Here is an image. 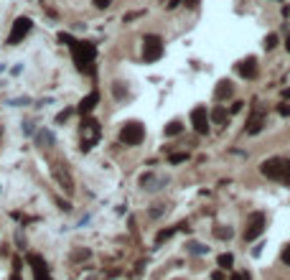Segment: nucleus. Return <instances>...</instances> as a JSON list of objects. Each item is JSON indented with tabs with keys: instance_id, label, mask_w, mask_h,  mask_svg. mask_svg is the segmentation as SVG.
<instances>
[{
	"instance_id": "nucleus-1",
	"label": "nucleus",
	"mask_w": 290,
	"mask_h": 280,
	"mask_svg": "<svg viewBox=\"0 0 290 280\" xmlns=\"http://www.w3.org/2000/svg\"><path fill=\"white\" fill-rule=\"evenodd\" d=\"M72 54H74V61H77V69L92 77L95 74V56H97V46L89 44V41H77L72 46Z\"/></svg>"
},
{
	"instance_id": "nucleus-2",
	"label": "nucleus",
	"mask_w": 290,
	"mask_h": 280,
	"mask_svg": "<svg viewBox=\"0 0 290 280\" xmlns=\"http://www.w3.org/2000/svg\"><path fill=\"white\" fill-rule=\"evenodd\" d=\"M163 56V38L158 33H148L143 38V59L145 64H153Z\"/></svg>"
},
{
	"instance_id": "nucleus-3",
	"label": "nucleus",
	"mask_w": 290,
	"mask_h": 280,
	"mask_svg": "<svg viewBox=\"0 0 290 280\" xmlns=\"http://www.w3.org/2000/svg\"><path fill=\"white\" fill-rule=\"evenodd\" d=\"M145 138V127L140 122H125L120 130V143L122 145H140Z\"/></svg>"
},
{
	"instance_id": "nucleus-4",
	"label": "nucleus",
	"mask_w": 290,
	"mask_h": 280,
	"mask_svg": "<svg viewBox=\"0 0 290 280\" xmlns=\"http://www.w3.org/2000/svg\"><path fill=\"white\" fill-rule=\"evenodd\" d=\"M99 140V122L97 120H84L82 122V150H84V153H87V150H92L95 148V143Z\"/></svg>"
},
{
	"instance_id": "nucleus-5",
	"label": "nucleus",
	"mask_w": 290,
	"mask_h": 280,
	"mask_svg": "<svg viewBox=\"0 0 290 280\" xmlns=\"http://www.w3.org/2000/svg\"><path fill=\"white\" fill-rule=\"evenodd\" d=\"M31 28H33V20H31L28 15H20V18H15V23H13L10 33H8V44H10V46L20 44V41H23V38L31 33Z\"/></svg>"
},
{
	"instance_id": "nucleus-6",
	"label": "nucleus",
	"mask_w": 290,
	"mask_h": 280,
	"mask_svg": "<svg viewBox=\"0 0 290 280\" xmlns=\"http://www.w3.org/2000/svg\"><path fill=\"white\" fill-rule=\"evenodd\" d=\"M262 232H265V214L255 211L247 219V227H244V242H255Z\"/></svg>"
},
{
	"instance_id": "nucleus-7",
	"label": "nucleus",
	"mask_w": 290,
	"mask_h": 280,
	"mask_svg": "<svg viewBox=\"0 0 290 280\" xmlns=\"http://www.w3.org/2000/svg\"><path fill=\"white\" fill-rule=\"evenodd\" d=\"M283 171H285V158H267L260 166V174L273 181H283Z\"/></svg>"
},
{
	"instance_id": "nucleus-8",
	"label": "nucleus",
	"mask_w": 290,
	"mask_h": 280,
	"mask_svg": "<svg viewBox=\"0 0 290 280\" xmlns=\"http://www.w3.org/2000/svg\"><path fill=\"white\" fill-rule=\"evenodd\" d=\"M191 125L198 135H206L209 133V112L206 107H193L191 110Z\"/></svg>"
},
{
	"instance_id": "nucleus-9",
	"label": "nucleus",
	"mask_w": 290,
	"mask_h": 280,
	"mask_svg": "<svg viewBox=\"0 0 290 280\" xmlns=\"http://www.w3.org/2000/svg\"><path fill=\"white\" fill-rule=\"evenodd\" d=\"M28 265H31V270H33V278H36V280H51L49 265H46V260H43L41 255L31 252V255H28Z\"/></svg>"
},
{
	"instance_id": "nucleus-10",
	"label": "nucleus",
	"mask_w": 290,
	"mask_h": 280,
	"mask_svg": "<svg viewBox=\"0 0 290 280\" xmlns=\"http://www.w3.org/2000/svg\"><path fill=\"white\" fill-rule=\"evenodd\" d=\"M97 102H99V92L95 90V92H89L87 97H82V102H79L77 110H79L82 115H89V112H92L95 107H97Z\"/></svg>"
},
{
	"instance_id": "nucleus-11",
	"label": "nucleus",
	"mask_w": 290,
	"mask_h": 280,
	"mask_svg": "<svg viewBox=\"0 0 290 280\" xmlns=\"http://www.w3.org/2000/svg\"><path fill=\"white\" fill-rule=\"evenodd\" d=\"M237 72H239L244 79H255V77H257V61H255L252 56H250V59H244L239 67H237Z\"/></svg>"
},
{
	"instance_id": "nucleus-12",
	"label": "nucleus",
	"mask_w": 290,
	"mask_h": 280,
	"mask_svg": "<svg viewBox=\"0 0 290 280\" xmlns=\"http://www.w3.org/2000/svg\"><path fill=\"white\" fill-rule=\"evenodd\" d=\"M232 92H234L232 82H229V79H221V82L216 84V90H214V99H216V102H224L227 97H232Z\"/></svg>"
},
{
	"instance_id": "nucleus-13",
	"label": "nucleus",
	"mask_w": 290,
	"mask_h": 280,
	"mask_svg": "<svg viewBox=\"0 0 290 280\" xmlns=\"http://www.w3.org/2000/svg\"><path fill=\"white\" fill-rule=\"evenodd\" d=\"M262 125H265V115L257 110V112L250 117V122H247V133H250V135H257V133L262 130Z\"/></svg>"
},
{
	"instance_id": "nucleus-14",
	"label": "nucleus",
	"mask_w": 290,
	"mask_h": 280,
	"mask_svg": "<svg viewBox=\"0 0 290 280\" xmlns=\"http://www.w3.org/2000/svg\"><path fill=\"white\" fill-rule=\"evenodd\" d=\"M227 117H229V115H227V110H224L221 104H216L214 110H211V115H209V120H211L214 125H224V122H227Z\"/></svg>"
},
{
	"instance_id": "nucleus-15",
	"label": "nucleus",
	"mask_w": 290,
	"mask_h": 280,
	"mask_svg": "<svg viewBox=\"0 0 290 280\" xmlns=\"http://www.w3.org/2000/svg\"><path fill=\"white\" fill-rule=\"evenodd\" d=\"M189 224H178V227H171V229H161L158 234H155V242H158V245H163L166 240H171V237L178 232V229H186Z\"/></svg>"
},
{
	"instance_id": "nucleus-16",
	"label": "nucleus",
	"mask_w": 290,
	"mask_h": 280,
	"mask_svg": "<svg viewBox=\"0 0 290 280\" xmlns=\"http://www.w3.org/2000/svg\"><path fill=\"white\" fill-rule=\"evenodd\" d=\"M184 133V125L178 122V120H173L171 125H166V138H176V135H181Z\"/></svg>"
},
{
	"instance_id": "nucleus-17",
	"label": "nucleus",
	"mask_w": 290,
	"mask_h": 280,
	"mask_svg": "<svg viewBox=\"0 0 290 280\" xmlns=\"http://www.w3.org/2000/svg\"><path fill=\"white\" fill-rule=\"evenodd\" d=\"M54 176L59 179V184H61L66 191H72V188H74V184H72V176H69V174H61V171L56 168V171H54Z\"/></svg>"
},
{
	"instance_id": "nucleus-18",
	"label": "nucleus",
	"mask_w": 290,
	"mask_h": 280,
	"mask_svg": "<svg viewBox=\"0 0 290 280\" xmlns=\"http://www.w3.org/2000/svg\"><path fill=\"white\" fill-rule=\"evenodd\" d=\"M216 263H219V268H221V270H227V268H232V265H234V257H232L229 252H224V255H219V260H216Z\"/></svg>"
},
{
	"instance_id": "nucleus-19",
	"label": "nucleus",
	"mask_w": 290,
	"mask_h": 280,
	"mask_svg": "<svg viewBox=\"0 0 290 280\" xmlns=\"http://www.w3.org/2000/svg\"><path fill=\"white\" fill-rule=\"evenodd\" d=\"M214 234H216V237H221V240H229V237H232L234 232H232L229 227H227V229H224V227H216V229H214Z\"/></svg>"
},
{
	"instance_id": "nucleus-20",
	"label": "nucleus",
	"mask_w": 290,
	"mask_h": 280,
	"mask_svg": "<svg viewBox=\"0 0 290 280\" xmlns=\"http://www.w3.org/2000/svg\"><path fill=\"white\" fill-rule=\"evenodd\" d=\"M59 41H61V44H66L69 49L77 44V38H74V36H69V33H59Z\"/></svg>"
},
{
	"instance_id": "nucleus-21",
	"label": "nucleus",
	"mask_w": 290,
	"mask_h": 280,
	"mask_svg": "<svg viewBox=\"0 0 290 280\" xmlns=\"http://www.w3.org/2000/svg\"><path fill=\"white\" fill-rule=\"evenodd\" d=\"M262 46H265L267 51H270V49H275V46H278V36H275V33H270V36L265 38V44H262Z\"/></svg>"
},
{
	"instance_id": "nucleus-22",
	"label": "nucleus",
	"mask_w": 290,
	"mask_h": 280,
	"mask_svg": "<svg viewBox=\"0 0 290 280\" xmlns=\"http://www.w3.org/2000/svg\"><path fill=\"white\" fill-rule=\"evenodd\" d=\"M168 161H171L173 166H176V163H184V161H189V153H173Z\"/></svg>"
},
{
	"instance_id": "nucleus-23",
	"label": "nucleus",
	"mask_w": 290,
	"mask_h": 280,
	"mask_svg": "<svg viewBox=\"0 0 290 280\" xmlns=\"http://www.w3.org/2000/svg\"><path fill=\"white\" fill-rule=\"evenodd\" d=\"M283 184L290 186V161H285V171H283Z\"/></svg>"
},
{
	"instance_id": "nucleus-24",
	"label": "nucleus",
	"mask_w": 290,
	"mask_h": 280,
	"mask_svg": "<svg viewBox=\"0 0 290 280\" xmlns=\"http://www.w3.org/2000/svg\"><path fill=\"white\" fill-rule=\"evenodd\" d=\"M280 257H283V263L290 268V245H285V250H283V255H280Z\"/></svg>"
},
{
	"instance_id": "nucleus-25",
	"label": "nucleus",
	"mask_w": 290,
	"mask_h": 280,
	"mask_svg": "<svg viewBox=\"0 0 290 280\" xmlns=\"http://www.w3.org/2000/svg\"><path fill=\"white\" fill-rule=\"evenodd\" d=\"M92 3L102 10V8H109V5H112V0H92Z\"/></svg>"
},
{
	"instance_id": "nucleus-26",
	"label": "nucleus",
	"mask_w": 290,
	"mask_h": 280,
	"mask_svg": "<svg viewBox=\"0 0 290 280\" xmlns=\"http://www.w3.org/2000/svg\"><path fill=\"white\" fill-rule=\"evenodd\" d=\"M140 15H143V10H135V13H127L122 20H125V23H130V20H135V18H140Z\"/></svg>"
},
{
	"instance_id": "nucleus-27",
	"label": "nucleus",
	"mask_w": 290,
	"mask_h": 280,
	"mask_svg": "<svg viewBox=\"0 0 290 280\" xmlns=\"http://www.w3.org/2000/svg\"><path fill=\"white\" fill-rule=\"evenodd\" d=\"M278 112H280L283 117H290V104H280V107H278Z\"/></svg>"
},
{
	"instance_id": "nucleus-28",
	"label": "nucleus",
	"mask_w": 290,
	"mask_h": 280,
	"mask_svg": "<svg viewBox=\"0 0 290 280\" xmlns=\"http://www.w3.org/2000/svg\"><path fill=\"white\" fill-rule=\"evenodd\" d=\"M69 115H72V110H64V112H59V115H56V122H64V120H69Z\"/></svg>"
},
{
	"instance_id": "nucleus-29",
	"label": "nucleus",
	"mask_w": 290,
	"mask_h": 280,
	"mask_svg": "<svg viewBox=\"0 0 290 280\" xmlns=\"http://www.w3.org/2000/svg\"><path fill=\"white\" fill-rule=\"evenodd\" d=\"M227 275H224V270H214L211 273V280H224Z\"/></svg>"
},
{
	"instance_id": "nucleus-30",
	"label": "nucleus",
	"mask_w": 290,
	"mask_h": 280,
	"mask_svg": "<svg viewBox=\"0 0 290 280\" xmlns=\"http://www.w3.org/2000/svg\"><path fill=\"white\" fill-rule=\"evenodd\" d=\"M229 280H250V275H247V273H234Z\"/></svg>"
},
{
	"instance_id": "nucleus-31",
	"label": "nucleus",
	"mask_w": 290,
	"mask_h": 280,
	"mask_svg": "<svg viewBox=\"0 0 290 280\" xmlns=\"http://www.w3.org/2000/svg\"><path fill=\"white\" fill-rule=\"evenodd\" d=\"M242 107H244V102H239V99H237V102L232 104V112H239V110H242Z\"/></svg>"
},
{
	"instance_id": "nucleus-32",
	"label": "nucleus",
	"mask_w": 290,
	"mask_h": 280,
	"mask_svg": "<svg viewBox=\"0 0 290 280\" xmlns=\"http://www.w3.org/2000/svg\"><path fill=\"white\" fill-rule=\"evenodd\" d=\"M181 3H186L189 8H196V5H198V0H181Z\"/></svg>"
},
{
	"instance_id": "nucleus-33",
	"label": "nucleus",
	"mask_w": 290,
	"mask_h": 280,
	"mask_svg": "<svg viewBox=\"0 0 290 280\" xmlns=\"http://www.w3.org/2000/svg\"><path fill=\"white\" fill-rule=\"evenodd\" d=\"M191 247H193L191 252H196V255H201V252H204V247H201V245H191Z\"/></svg>"
},
{
	"instance_id": "nucleus-34",
	"label": "nucleus",
	"mask_w": 290,
	"mask_h": 280,
	"mask_svg": "<svg viewBox=\"0 0 290 280\" xmlns=\"http://www.w3.org/2000/svg\"><path fill=\"white\" fill-rule=\"evenodd\" d=\"M10 280H23V278H20V273H18V270H15V273H13V275H10Z\"/></svg>"
},
{
	"instance_id": "nucleus-35",
	"label": "nucleus",
	"mask_w": 290,
	"mask_h": 280,
	"mask_svg": "<svg viewBox=\"0 0 290 280\" xmlns=\"http://www.w3.org/2000/svg\"><path fill=\"white\" fill-rule=\"evenodd\" d=\"M283 97H285V99H290V90H283Z\"/></svg>"
},
{
	"instance_id": "nucleus-36",
	"label": "nucleus",
	"mask_w": 290,
	"mask_h": 280,
	"mask_svg": "<svg viewBox=\"0 0 290 280\" xmlns=\"http://www.w3.org/2000/svg\"><path fill=\"white\" fill-rule=\"evenodd\" d=\"M285 46H288V51H290V36H288V44H285Z\"/></svg>"
}]
</instances>
